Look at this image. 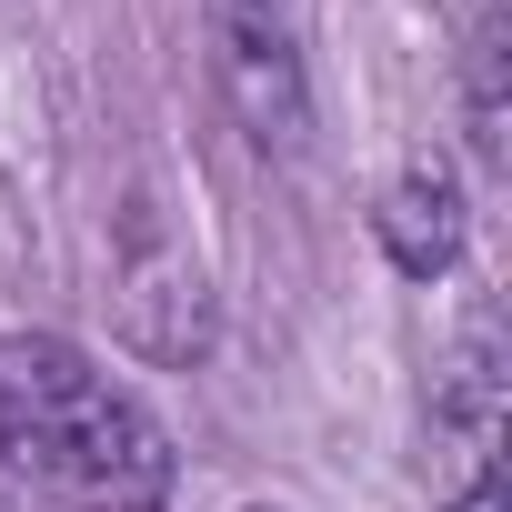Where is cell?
<instances>
[{
    "label": "cell",
    "mask_w": 512,
    "mask_h": 512,
    "mask_svg": "<svg viewBox=\"0 0 512 512\" xmlns=\"http://www.w3.org/2000/svg\"><path fill=\"white\" fill-rule=\"evenodd\" d=\"M0 482L61 512H161L171 432L61 332H0Z\"/></svg>",
    "instance_id": "cell-1"
},
{
    "label": "cell",
    "mask_w": 512,
    "mask_h": 512,
    "mask_svg": "<svg viewBox=\"0 0 512 512\" xmlns=\"http://www.w3.org/2000/svg\"><path fill=\"white\" fill-rule=\"evenodd\" d=\"M211 21V51H221V81L241 101V121L262 141H302V51H292V21L282 0H201Z\"/></svg>",
    "instance_id": "cell-2"
},
{
    "label": "cell",
    "mask_w": 512,
    "mask_h": 512,
    "mask_svg": "<svg viewBox=\"0 0 512 512\" xmlns=\"http://www.w3.org/2000/svg\"><path fill=\"white\" fill-rule=\"evenodd\" d=\"M382 251H392L412 282L452 272V251H462V191H452L442 161H412V171L382 191Z\"/></svg>",
    "instance_id": "cell-3"
},
{
    "label": "cell",
    "mask_w": 512,
    "mask_h": 512,
    "mask_svg": "<svg viewBox=\"0 0 512 512\" xmlns=\"http://www.w3.org/2000/svg\"><path fill=\"white\" fill-rule=\"evenodd\" d=\"M492 71H502V31H492V11H482V21H472V141H482V151H502V81H492Z\"/></svg>",
    "instance_id": "cell-4"
},
{
    "label": "cell",
    "mask_w": 512,
    "mask_h": 512,
    "mask_svg": "<svg viewBox=\"0 0 512 512\" xmlns=\"http://www.w3.org/2000/svg\"><path fill=\"white\" fill-rule=\"evenodd\" d=\"M452 512H502V492H492V482H472V492H462Z\"/></svg>",
    "instance_id": "cell-5"
}]
</instances>
